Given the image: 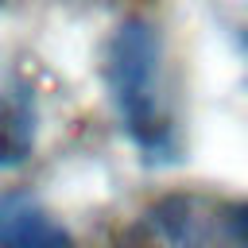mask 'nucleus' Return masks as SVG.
Returning <instances> with one entry per match:
<instances>
[{"label":"nucleus","instance_id":"nucleus-1","mask_svg":"<svg viewBox=\"0 0 248 248\" xmlns=\"http://www.w3.org/2000/svg\"><path fill=\"white\" fill-rule=\"evenodd\" d=\"M105 81L132 143L151 159H174L178 132H174V112L163 78V46L155 27H147L143 19H128L112 31L105 46Z\"/></svg>","mask_w":248,"mask_h":248},{"label":"nucleus","instance_id":"nucleus-2","mask_svg":"<svg viewBox=\"0 0 248 248\" xmlns=\"http://www.w3.org/2000/svg\"><path fill=\"white\" fill-rule=\"evenodd\" d=\"M0 248H74V236L31 198H0Z\"/></svg>","mask_w":248,"mask_h":248},{"label":"nucleus","instance_id":"nucleus-3","mask_svg":"<svg viewBox=\"0 0 248 248\" xmlns=\"http://www.w3.org/2000/svg\"><path fill=\"white\" fill-rule=\"evenodd\" d=\"M35 147V105L23 89H0V167H16Z\"/></svg>","mask_w":248,"mask_h":248},{"label":"nucleus","instance_id":"nucleus-4","mask_svg":"<svg viewBox=\"0 0 248 248\" xmlns=\"http://www.w3.org/2000/svg\"><path fill=\"white\" fill-rule=\"evenodd\" d=\"M225 225H229V236H232L240 248H248V202H244V205H232L229 217H225Z\"/></svg>","mask_w":248,"mask_h":248}]
</instances>
